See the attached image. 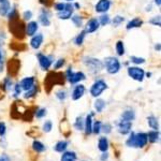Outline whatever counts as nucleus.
I'll return each instance as SVG.
<instances>
[{"label": "nucleus", "mask_w": 161, "mask_h": 161, "mask_svg": "<svg viewBox=\"0 0 161 161\" xmlns=\"http://www.w3.org/2000/svg\"><path fill=\"white\" fill-rule=\"evenodd\" d=\"M147 142V133L145 132H131L129 139L126 141V145L129 147H134V148H143L144 146H146Z\"/></svg>", "instance_id": "obj_1"}, {"label": "nucleus", "mask_w": 161, "mask_h": 161, "mask_svg": "<svg viewBox=\"0 0 161 161\" xmlns=\"http://www.w3.org/2000/svg\"><path fill=\"white\" fill-rule=\"evenodd\" d=\"M104 66L110 74H116L120 70V62L116 57H106L104 59Z\"/></svg>", "instance_id": "obj_2"}, {"label": "nucleus", "mask_w": 161, "mask_h": 161, "mask_svg": "<svg viewBox=\"0 0 161 161\" xmlns=\"http://www.w3.org/2000/svg\"><path fill=\"white\" fill-rule=\"evenodd\" d=\"M84 64L92 73H98L103 68V64L99 59L92 58V57H85Z\"/></svg>", "instance_id": "obj_3"}, {"label": "nucleus", "mask_w": 161, "mask_h": 161, "mask_svg": "<svg viewBox=\"0 0 161 161\" xmlns=\"http://www.w3.org/2000/svg\"><path fill=\"white\" fill-rule=\"evenodd\" d=\"M10 29L13 33H14L15 37L22 39L24 37L25 33V26L23 25L22 22H19V19H11V26H10Z\"/></svg>", "instance_id": "obj_4"}, {"label": "nucleus", "mask_w": 161, "mask_h": 161, "mask_svg": "<svg viewBox=\"0 0 161 161\" xmlns=\"http://www.w3.org/2000/svg\"><path fill=\"white\" fill-rule=\"evenodd\" d=\"M106 88H108V84H106L104 80H98L93 83L92 88H90V95H92V97L97 98V97H99L103 92H104Z\"/></svg>", "instance_id": "obj_5"}, {"label": "nucleus", "mask_w": 161, "mask_h": 161, "mask_svg": "<svg viewBox=\"0 0 161 161\" xmlns=\"http://www.w3.org/2000/svg\"><path fill=\"white\" fill-rule=\"evenodd\" d=\"M66 77L71 84H76V83L80 82V80H84L86 79L85 74L83 72H73L71 68H69L66 72Z\"/></svg>", "instance_id": "obj_6"}, {"label": "nucleus", "mask_w": 161, "mask_h": 161, "mask_svg": "<svg viewBox=\"0 0 161 161\" xmlns=\"http://www.w3.org/2000/svg\"><path fill=\"white\" fill-rule=\"evenodd\" d=\"M128 75L132 80H137V82H142V80H144L145 72H144V70L139 68V67H129Z\"/></svg>", "instance_id": "obj_7"}, {"label": "nucleus", "mask_w": 161, "mask_h": 161, "mask_svg": "<svg viewBox=\"0 0 161 161\" xmlns=\"http://www.w3.org/2000/svg\"><path fill=\"white\" fill-rule=\"evenodd\" d=\"M73 6L70 3H66L64 9L61 11L58 12V17L60 19H69L72 17V14H73Z\"/></svg>", "instance_id": "obj_8"}, {"label": "nucleus", "mask_w": 161, "mask_h": 161, "mask_svg": "<svg viewBox=\"0 0 161 161\" xmlns=\"http://www.w3.org/2000/svg\"><path fill=\"white\" fill-rule=\"evenodd\" d=\"M38 59H39V64H40V67L43 70H48L51 68L52 64H53V60H52V57L43 55V54H38Z\"/></svg>", "instance_id": "obj_9"}, {"label": "nucleus", "mask_w": 161, "mask_h": 161, "mask_svg": "<svg viewBox=\"0 0 161 161\" xmlns=\"http://www.w3.org/2000/svg\"><path fill=\"white\" fill-rule=\"evenodd\" d=\"M131 128H132V123H131V121H126V120H123V119H121V120L119 121L118 125H117L118 132L120 134H123V136H126V134L130 133Z\"/></svg>", "instance_id": "obj_10"}, {"label": "nucleus", "mask_w": 161, "mask_h": 161, "mask_svg": "<svg viewBox=\"0 0 161 161\" xmlns=\"http://www.w3.org/2000/svg\"><path fill=\"white\" fill-rule=\"evenodd\" d=\"M111 1L110 0H99L98 3L96 4L95 9L97 13H105L110 10Z\"/></svg>", "instance_id": "obj_11"}, {"label": "nucleus", "mask_w": 161, "mask_h": 161, "mask_svg": "<svg viewBox=\"0 0 161 161\" xmlns=\"http://www.w3.org/2000/svg\"><path fill=\"white\" fill-rule=\"evenodd\" d=\"M99 20L97 19H90L87 22L86 26H85V31H86V33H92L95 32V31L98 30V28H99Z\"/></svg>", "instance_id": "obj_12"}, {"label": "nucleus", "mask_w": 161, "mask_h": 161, "mask_svg": "<svg viewBox=\"0 0 161 161\" xmlns=\"http://www.w3.org/2000/svg\"><path fill=\"white\" fill-rule=\"evenodd\" d=\"M35 83H36V80L33 76H28V77H24L19 83V86L22 89H24L25 92L28 89H30L32 86H35Z\"/></svg>", "instance_id": "obj_13"}, {"label": "nucleus", "mask_w": 161, "mask_h": 161, "mask_svg": "<svg viewBox=\"0 0 161 161\" xmlns=\"http://www.w3.org/2000/svg\"><path fill=\"white\" fill-rule=\"evenodd\" d=\"M50 16H51L50 12H48L46 9H43L42 11H41L40 15H39V22H40L43 26L47 27V26L51 25V19H50Z\"/></svg>", "instance_id": "obj_14"}, {"label": "nucleus", "mask_w": 161, "mask_h": 161, "mask_svg": "<svg viewBox=\"0 0 161 161\" xmlns=\"http://www.w3.org/2000/svg\"><path fill=\"white\" fill-rule=\"evenodd\" d=\"M85 93V87L84 85H77V86H75V88L73 89V92H72V100L76 101L80 99V98L84 96Z\"/></svg>", "instance_id": "obj_15"}, {"label": "nucleus", "mask_w": 161, "mask_h": 161, "mask_svg": "<svg viewBox=\"0 0 161 161\" xmlns=\"http://www.w3.org/2000/svg\"><path fill=\"white\" fill-rule=\"evenodd\" d=\"M92 116H93V113L88 114L84 120V129H85V133H86L87 136L92 133Z\"/></svg>", "instance_id": "obj_16"}, {"label": "nucleus", "mask_w": 161, "mask_h": 161, "mask_svg": "<svg viewBox=\"0 0 161 161\" xmlns=\"http://www.w3.org/2000/svg\"><path fill=\"white\" fill-rule=\"evenodd\" d=\"M42 43H43V36H42V33H39V35L33 36L32 39H31V41H30L31 47L35 48V50H38V48H40V46L42 45Z\"/></svg>", "instance_id": "obj_17"}, {"label": "nucleus", "mask_w": 161, "mask_h": 161, "mask_svg": "<svg viewBox=\"0 0 161 161\" xmlns=\"http://www.w3.org/2000/svg\"><path fill=\"white\" fill-rule=\"evenodd\" d=\"M38 28H39V26L37 22H30V23H28V25L25 27V33L27 36H29V37H32V36L36 35Z\"/></svg>", "instance_id": "obj_18"}, {"label": "nucleus", "mask_w": 161, "mask_h": 161, "mask_svg": "<svg viewBox=\"0 0 161 161\" xmlns=\"http://www.w3.org/2000/svg\"><path fill=\"white\" fill-rule=\"evenodd\" d=\"M10 10H11V6L9 0H0V15L6 16Z\"/></svg>", "instance_id": "obj_19"}, {"label": "nucleus", "mask_w": 161, "mask_h": 161, "mask_svg": "<svg viewBox=\"0 0 161 161\" xmlns=\"http://www.w3.org/2000/svg\"><path fill=\"white\" fill-rule=\"evenodd\" d=\"M143 25V20L140 19V17H134L133 19H131L130 22L127 24V29L130 30V29H133V28H139L141 27Z\"/></svg>", "instance_id": "obj_20"}, {"label": "nucleus", "mask_w": 161, "mask_h": 161, "mask_svg": "<svg viewBox=\"0 0 161 161\" xmlns=\"http://www.w3.org/2000/svg\"><path fill=\"white\" fill-rule=\"evenodd\" d=\"M98 148H99L100 152L102 153H106L108 149V141L105 136H102L99 139V142H98Z\"/></svg>", "instance_id": "obj_21"}, {"label": "nucleus", "mask_w": 161, "mask_h": 161, "mask_svg": "<svg viewBox=\"0 0 161 161\" xmlns=\"http://www.w3.org/2000/svg\"><path fill=\"white\" fill-rule=\"evenodd\" d=\"M77 156L74 152H64L60 161H76Z\"/></svg>", "instance_id": "obj_22"}, {"label": "nucleus", "mask_w": 161, "mask_h": 161, "mask_svg": "<svg viewBox=\"0 0 161 161\" xmlns=\"http://www.w3.org/2000/svg\"><path fill=\"white\" fill-rule=\"evenodd\" d=\"M121 119L126 121H132L136 119V113L132 110H127L121 114Z\"/></svg>", "instance_id": "obj_23"}, {"label": "nucleus", "mask_w": 161, "mask_h": 161, "mask_svg": "<svg viewBox=\"0 0 161 161\" xmlns=\"http://www.w3.org/2000/svg\"><path fill=\"white\" fill-rule=\"evenodd\" d=\"M19 60H15V59H13L9 62V72L11 74H16L17 71H19Z\"/></svg>", "instance_id": "obj_24"}, {"label": "nucleus", "mask_w": 161, "mask_h": 161, "mask_svg": "<svg viewBox=\"0 0 161 161\" xmlns=\"http://www.w3.org/2000/svg\"><path fill=\"white\" fill-rule=\"evenodd\" d=\"M159 136H160V133L158 130H153L147 133V140H148V142L150 143H157L159 141Z\"/></svg>", "instance_id": "obj_25"}, {"label": "nucleus", "mask_w": 161, "mask_h": 161, "mask_svg": "<svg viewBox=\"0 0 161 161\" xmlns=\"http://www.w3.org/2000/svg\"><path fill=\"white\" fill-rule=\"evenodd\" d=\"M68 145H69V143L67 141H59V142H57L56 145L54 146V149H55V152L57 153H64V152H66Z\"/></svg>", "instance_id": "obj_26"}, {"label": "nucleus", "mask_w": 161, "mask_h": 161, "mask_svg": "<svg viewBox=\"0 0 161 161\" xmlns=\"http://www.w3.org/2000/svg\"><path fill=\"white\" fill-rule=\"evenodd\" d=\"M147 123H148V126L153 130H158L159 129V123H158V118L155 117V116H149L147 117Z\"/></svg>", "instance_id": "obj_27"}, {"label": "nucleus", "mask_w": 161, "mask_h": 161, "mask_svg": "<svg viewBox=\"0 0 161 161\" xmlns=\"http://www.w3.org/2000/svg\"><path fill=\"white\" fill-rule=\"evenodd\" d=\"M32 149L35 150L36 153H43L45 150V145L43 143H41L40 141H33L32 143Z\"/></svg>", "instance_id": "obj_28"}, {"label": "nucleus", "mask_w": 161, "mask_h": 161, "mask_svg": "<svg viewBox=\"0 0 161 161\" xmlns=\"http://www.w3.org/2000/svg\"><path fill=\"white\" fill-rule=\"evenodd\" d=\"M37 92H38V86H32L30 88V89H28V90H26V92H25V95H24V98L25 99H30V98H33L36 95H37Z\"/></svg>", "instance_id": "obj_29"}, {"label": "nucleus", "mask_w": 161, "mask_h": 161, "mask_svg": "<svg viewBox=\"0 0 161 161\" xmlns=\"http://www.w3.org/2000/svg\"><path fill=\"white\" fill-rule=\"evenodd\" d=\"M105 108V101L102 99H97L95 102V108L97 113H101Z\"/></svg>", "instance_id": "obj_30"}, {"label": "nucleus", "mask_w": 161, "mask_h": 161, "mask_svg": "<svg viewBox=\"0 0 161 161\" xmlns=\"http://www.w3.org/2000/svg\"><path fill=\"white\" fill-rule=\"evenodd\" d=\"M85 36H86V31H85V30H83L82 32H80L79 36L75 38V41H74L75 44H76V45H82L83 42H84Z\"/></svg>", "instance_id": "obj_31"}, {"label": "nucleus", "mask_w": 161, "mask_h": 161, "mask_svg": "<svg viewBox=\"0 0 161 161\" xmlns=\"http://www.w3.org/2000/svg\"><path fill=\"white\" fill-rule=\"evenodd\" d=\"M74 128L76 129V130H83V129H84V120H83V118L80 117V116L77 117L76 120H75Z\"/></svg>", "instance_id": "obj_32"}, {"label": "nucleus", "mask_w": 161, "mask_h": 161, "mask_svg": "<svg viewBox=\"0 0 161 161\" xmlns=\"http://www.w3.org/2000/svg\"><path fill=\"white\" fill-rule=\"evenodd\" d=\"M116 52L119 56H123L125 54V46H124V42L123 41H118L116 43Z\"/></svg>", "instance_id": "obj_33"}, {"label": "nucleus", "mask_w": 161, "mask_h": 161, "mask_svg": "<svg viewBox=\"0 0 161 161\" xmlns=\"http://www.w3.org/2000/svg\"><path fill=\"white\" fill-rule=\"evenodd\" d=\"M72 22H73V24L76 26V27H82L83 25V19L80 16V15H74V16L71 17Z\"/></svg>", "instance_id": "obj_34"}, {"label": "nucleus", "mask_w": 161, "mask_h": 161, "mask_svg": "<svg viewBox=\"0 0 161 161\" xmlns=\"http://www.w3.org/2000/svg\"><path fill=\"white\" fill-rule=\"evenodd\" d=\"M101 126H102V124H101V121H96L95 124H92V133L95 134H99L101 132Z\"/></svg>", "instance_id": "obj_35"}, {"label": "nucleus", "mask_w": 161, "mask_h": 161, "mask_svg": "<svg viewBox=\"0 0 161 161\" xmlns=\"http://www.w3.org/2000/svg\"><path fill=\"white\" fill-rule=\"evenodd\" d=\"M99 20V24L100 25H102V26H106L110 23V16H108V14H103V15H101L100 16V19H98Z\"/></svg>", "instance_id": "obj_36"}, {"label": "nucleus", "mask_w": 161, "mask_h": 161, "mask_svg": "<svg viewBox=\"0 0 161 161\" xmlns=\"http://www.w3.org/2000/svg\"><path fill=\"white\" fill-rule=\"evenodd\" d=\"M125 20V17L124 16H119V15H117V16L114 17L113 22H112V24H113L114 27H118L120 24H123V22Z\"/></svg>", "instance_id": "obj_37"}, {"label": "nucleus", "mask_w": 161, "mask_h": 161, "mask_svg": "<svg viewBox=\"0 0 161 161\" xmlns=\"http://www.w3.org/2000/svg\"><path fill=\"white\" fill-rule=\"evenodd\" d=\"M52 128H53V124H52V121L51 120H47V121H45L43 125V131L44 132H51L52 130Z\"/></svg>", "instance_id": "obj_38"}, {"label": "nucleus", "mask_w": 161, "mask_h": 161, "mask_svg": "<svg viewBox=\"0 0 161 161\" xmlns=\"http://www.w3.org/2000/svg\"><path fill=\"white\" fill-rule=\"evenodd\" d=\"M45 115H46V110H45V108H39V110L36 111V113H35V116L37 118H43Z\"/></svg>", "instance_id": "obj_39"}, {"label": "nucleus", "mask_w": 161, "mask_h": 161, "mask_svg": "<svg viewBox=\"0 0 161 161\" xmlns=\"http://www.w3.org/2000/svg\"><path fill=\"white\" fill-rule=\"evenodd\" d=\"M130 60L136 64H144L145 62V59L144 58H141V57H136V56H131Z\"/></svg>", "instance_id": "obj_40"}, {"label": "nucleus", "mask_w": 161, "mask_h": 161, "mask_svg": "<svg viewBox=\"0 0 161 161\" xmlns=\"http://www.w3.org/2000/svg\"><path fill=\"white\" fill-rule=\"evenodd\" d=\"M56 97L60 101H64L67 98V92H64V90H59V92H56Z\"/></svg>", "instance_id": "obj_41"}, {"label": "nucleus", "mask_w": 161, "mask_h": 161, "mask_svg": "<svg viewBox=\"0 0 161 161\" xmlns=\"http://www.w3.org/2000/svg\"><path fill=\"white\" fill-rule=\"evenodd\" d=\"M101 131H103L105 134L111 133V131H112V126H111L110 124H105V125H103V126H101Z\"/></svg>", "instance_id": "obj_42"}, {"label": "nucleus", "mask_w": 161, "mask_h": 161, "mask_svg": "<svg viewBox=\"0 0 161 161\" xmlns=\"http://www.w3.org/2000/svg\"><path fill=\"white\" fill-rule=\"evenodd\" d=\"M11 87H12V80H11V79L7 77V79L4 80V82H3V88L6 90H10V89H11Z\"/></svg>", "instance_id": "obj_43"}, {"label": "nucleus", "mask_w": 161, "mask_h": 161, "mask_svg": "<svg viewBox=\"0 0 161 161\" xmlns=\"http://www.w3.org/2000/svg\"><path fill=\"white\" fill-rule=\"evenodd\" d=\"M149 23H150V24H153L154 26H160V24H161V23H160V16H159V15H158V16H154L152 19L149 20Z\"/></svg>", "instance_id": "obj_44"}, {"label": "nucleus", "mask_w": 161, "mask_h": 161, "mask_svg": "<svg viewBox=\"0 0 161 161\" xmlns=\"http://www.w3.org/2000/svg\"><path fill=\"white\" fill-rule=\"evenodd\" d=\"M6 131H7L6 124H4V123H0V136L3 137L4 134H6Z\"/></svg>", "instance_id": "obj_45"}, {"label": "nucleus", "mask_w": 161, "mask_h": 161, "mask_svg": "<svg viewBox=\"0 0 161 161\" xmlns=\"http://www.w3.org/2000/svg\"><path fill=\"white\" fill-rule=\"evenodd\" d=\"M64 64V59H59V60H57L54 68H55V70H58V69H60Z\"/></svg>", "instance_id": "obj_46"}, {"label": "nucleus", "mask_w": 161, "mask_h": 161, "mask_svg": "<svg viewBox=\"0 0 161 161\" xmlns=\"http://www.w3.org/2000/svg\"><path fill=\"white\" fill-rule=\"evenodd\" d=\"M3 71V52L0 48V72Z\"/></svg>", "instance_id": "obj_47"}, {"label": "nucleus", "mask_w": 161, "mask_h": 161, "mask_svg": "<svg viewBox=\"0 0 161 161\" xmlns=\"http://www.w3.org/2000/svg\"><path fill=\"white\" fill-rule=\"evenodd\" d=\"M23 17H24L26 20L31 19V17H32V12H31V11H25L24 14H23Z\"/></svg>", "instance_id": "obj_48"}, {"label": "nucleus", "mask_w": 161, "mask_h": 161, "mask_svg": "<svg viewBox=\"0 0 161 161\" xmlns=\"http://www.w3.org/2000/svg\"><path fill=\"white\" fill-rule=\"evenodd\" d=\"M20 92H22V88H20L19 84H16L14 86V96H19L20 95Z\"/></svg>", "instance_id": "obj_49"}, {"label": "nucleus", "mask_w": 161, "mask_h": 161, "mask_svg": "<svg viewBox=\"0 0 161 161\" xmlns=\"http://www.w3.org/2000/svg\"><path fill=\"white\" fill-rule=\"evenodd\" d=\"M64 6H66V3H62V2H59V3H56V4H55V9H56V11H57V12L61 11V10L64 8Z\"/></svg>", "instance_id": "obj_50"}, {"label": "nucleus", "mask_w": 161, "mask_h": 161, "mask_svg": "<svg viewBox=\"0 0 161 161\" xmlns=\"http://www.w3.org/2000/svg\"><path fill=\"white\" fill-rule=\"evenodd\" d=\"M0 161H11V159H10V157L6 154H3L1 156V158H0Z\"/></svg>", "instance_id": "obj_51"}, {"label": "nucleus", "mask_w": 161, "mask_h": 161, "mask_svg": "<svg viewBox=\"0 0 161 161\" xmlns=\"http://www.w3.org/2000/svg\"><path fill=\"white\" fill-rule=\"evenodd\" d=\"M108 159V155L106 154V153H103L102 155H101V158H100V160L101 161H106Z\"/></svg>", "instance_id": "obj_52"}, {"label": "nucleus", "mask_w": 161, "mask_h": 161, "mask_svg": "<svg viewBox=\"0 0 161 161\" xmlns=\"http://www.w3.org/2000/svg\"><path fill=\"white\" fill-rule=\"evenodd\" d=\"M155 50H156V51H158V52L160 51V44H159V43L156 44V45H155Z\"/></svg>", "instance_id": "obj_53"}, {"label": "nucleus", "mask_w": 161, "mask_h": 161, "mask_svg": "<svg viewBox=\"0 0 161 161\" xmlns=\"http://www.w3.org/2000/svg\"><path fill=\"white\" fill-rule=\"evenodd\" d=\"M155 3L157 4L158 7H160V4H161V0H155Z\"/></svg>", "instance_id": "obj_54"}, {"label": "nucleus", "mask_w": 161, "mask_h": 161, "mask_svg": "<svg viewBox=\"0 0 161 161\" xmlns=\"http://www.w3.org/2000/svg\"><path fill=\"white\" fill-rule=\"evenodd\" d=\"M74 7H75V8H77V9H80V4H79V3H75V4H74Z\"/></svg>", "instance_id": "obj_55"}, {"label": "nucleus", "mask_w": 161, "mask_h": 161, "mask_svg": "<svg viewBox=\"0 0 161 161\" xmlns=\"http://www.w3.org/2000/svg\"><path fill=\"white\" fill-rule=\"evenodd\" d=\"M66 1H68V2H70V1H73V0H66Z\"/></svg>", "instance_id": "obj_56"}]
</instances>
